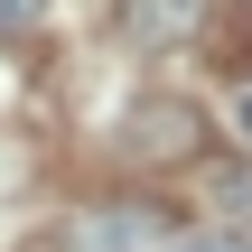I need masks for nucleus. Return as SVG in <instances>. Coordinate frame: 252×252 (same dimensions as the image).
Instances as JSON below:
<instances>
[{
    "mask_svg": "<svg viewBox=\"0 0 252 252\" xmlns=\"http://www.w3.org/2000/svg\"><path fill=\"white\" fill-rule=\"evenodd\" d=\"M243 131H252V94H243Z\"/></svg>",
    "mask_w": 252,
    "mask_h": 252,
    "instance_id": "nucleus-5",
    "label": "nucleus"
},
{
    "mask_svg": "<svg viewBox=\"0 0 252 252\" xmlns=\"http://www.w3.org/2000/svg\"><path fill=\"white\" fill-rule=\"evenodd\" d=\"M37 19H47V0H0V37H28Z\"/></svg>",
    "mask_w": 252,
    "mask_h": 252,
    "instance_id": "nucleus-3",
    "label": "nucleus"
},
{
    "mask_svg": "<svg viewBox=\"0 0 252 252\" xmlns=\"http://www.w3.org/2000/svg\"><path fill=\"white\" fill-rule=\"evenodd\" d=\"M150 215L140 206H103V215H84V224H65V252H150Z\"/></svg>",
    "mask_w": 252,
    "mask_h": 252,
    "instance_id": "nucleus-2",
    "label": "nucleus"
},
{
    "mask_svg": "<svg viewBox=\"0 0 252 252\" xmlns=\"http://www.w3.org/2000/svg\"><path fill=\"white\" fill-rule=\"evenodd\" d=\"M168 252H252V243H243V234H178Z\"/></svg>",
    "mask_w": 252,
    "mask_h": 252,
    "instance_id": "nucleus-4",
    "label": "nucleus"
},
{
    "mask_svg": "<svg viewBox=\"0 0 252 252\" xmlns=\"http://www.w3.org/2000/svg\"><path fill=\"white\" fill-rule=\"evenodd\" d=\"M122 150L150 159V168H187V159L206 150V112H196L187 94H140V103L122 112Z\"/></svg>",
    "mask_w": 252,
    "mask_h": 252,
    "instance_id": "nucleus-1",
    "label": "nucleus"
}]
</instances>
